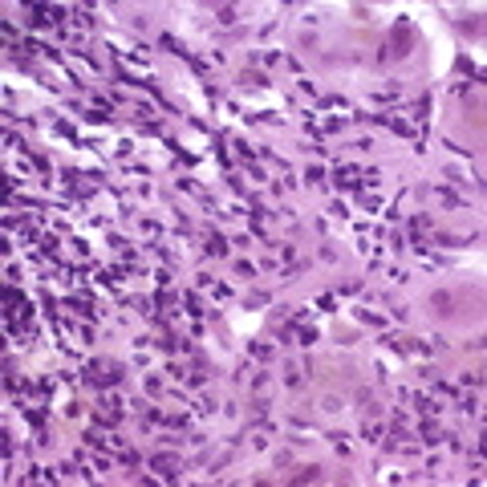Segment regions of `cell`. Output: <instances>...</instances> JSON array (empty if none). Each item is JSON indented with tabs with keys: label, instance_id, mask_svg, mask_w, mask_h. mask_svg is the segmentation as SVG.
Segmentation results:
<instances>
[{
	"label": "cell",
	"instance_id": "6da1fadb",
	"mask_svg": "<svg viewBox=\"0 0 487 487\" xmlns=\"http://www.w3.org/2000/svg\"><path fill=\"white\" fill-rule=\"evenodd\" d=\"M151 467H159L163 475H175V467H179V463H175L171 455H155V459H151Z\"/></svg>",
	"mask_w": 487,
	"mask_h": 487
},
{
	"label": "cell",
	"instance_id": "7a4b0ae2",
	"mask_svg": "<svg viewBox=\"0 0 487 487\" xmlns=\"http://www.w3.org/2000/svg\"><path fill=\"white\" fill-rule=\"evenodd\" d=\"M207 252H212V256H224V252H228V244H224V236H220V232L207 236Z\"/></svg>",
	"mask_w": 487,
	"mask_h": 487
},
{
	"label": "cell",
	"instance_id": "3957f363",
	"mask_svg": "<svg viewBox=\"0 0 487 487\" xmlns=\"http://www.w3.org/2000/svg\"><path fill=\"white\" fill-rule=\"evenodd\" d=\"M216 17H220L224 25H232V21H236V9H216Z\"/></svg>",
	"mask_w": 487,
	"mask_h": 487
},
{
	"label": "cell",
	"instance_id": "277c9868",
	"mask_svg": "<svg viewBox=\"0 0 487 487\" xmlns=\"http://www.w3.org/2000/svg\"><path fill=\"white\" fill-rule=\"evenodd\" d=\"M305 479H317V467H305L301 475H293V483H305Z\"/></svg>",
	"mask_w": 487,
	"mask_h": 487
}]
</instances>
